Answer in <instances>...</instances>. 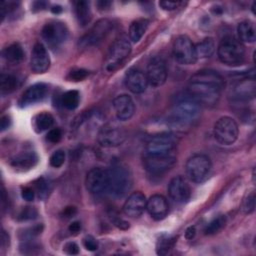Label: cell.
<instances>
[{
	"label": "cell",
	"instance_id": "41",
	"mask_svg": "<svg viewBox=\"0 0 256 256\" xmlns=\"http://www.w3.org/2000/svg\"><path fill=\"white\" fill-rule=\"evenodd\" d=\"M40 246L37 243L33 242V240H25L20 245V250L24 254H34L36 253L35 250H38Z\"/></svg>",
	"mask_w": 256,
	"mask_h": 256
},
{
	"label": "cell",
	"instance_id": "28",
	"mask_svg": "<svg viewBox=\"0 0 256 256\" xmlns=\"http://www.w3.org/2000/svg\"><path fill=\"white\" fill-rule=\"evenodd\" d=\"M149 26V20L145 18H140L133 21L129 27V38L132 42L137 43L142 36L145 34Z\"/></svg>",
	"mask_w": 256,
	"mask_h": 256
},
{
	"label": "cell",
	"instance_id": "46",
	"mask_svg": "<svg viewBox=\"0 0 256 256\" xmlns=\"http://www.w3.org/2000/svg\"><path fill=\"white\" fill-rule=\"evenodd\" d=\"M35 191L32 187H24L21 191V196L26 201H33L35 198Z\"/></svg>",
	"mask_w": 256,
	"mask_h": 256
},
{
	"label": "cell",
	"instance_id": "39",
	"mask_svg": "<svg viewBox=\"0 0 256 256\" xmlns=\"http://www.w3.org/2000/svg\"><path fill=\"white\" fill-rule=\"evenodd\" d=\"M50 165L54 168L61 167L65 162V152L61 149L56 150L50 157Z\"/></svg>",
	"mask_w": 256,
	"mask_h": 256
},
{
	"label": "cell",
	"instance_id": "30",
	"mask_svg": "<svg viewBox=\"0 0 256 256\" xmlns=\"http://www.w3.org/2000/svg\"><path fill=\"white\" fill-rule=\"evenodd\" d=\"M195 51L197 58L211 57L215 51V42L212 38H204L202 41L195 45Z\"/></svg>",
	"mask_w": 256,
	"mask_h": 256
},
{
	"label": "cell",
	"instance_id": "45",
	"mask_svg": "<svg viewBox=\"0 0 256 256\" xmlns=\"http://www.w3.org/2000/svg\"><path fill=\"white\" fill-rule=\"evenodd\" d=\"M181 5V2L179 1H160L159 6L164 10H174L178 8Z\"/></svg>",
	"mask_w": 256,
	"mask_h": 256
},
{
	"label": "cell",
	"instance_id": "12",
	"mask_svg": "<svg viewBox=\"0 0 256 256\" xmlns=\"http://www.w3.org/2000/svg\"><path fill=\"white\" fill-rule=\"evenodd\" d=\"M126 139L124 129L116 122H108L104 124L97 135L99 144L103 147L111 148L121 145Z\"/></svg>",
	"mask_w": 256,
	"mask_h": 256
},
{
	"label": "cell",
	"instance_id": "11",
	"mask_svg": "<svg viewBox=\"0 0 256 256\" xmlns=\"http://www.w3.org/2000/svg\"><path fill=\"white\" fill-rule=\"evenodd\" d=\"M131 52V44L125 38L115 40L110 46L105 61V69L109 72L114 71L129 56Z\"/></svg>",
	"mask_w": 256,
	"mask_h": 256
},
{
	"label": "cell",
	"instance_id": "9",
	"mask_svg": "<svg viewBox=\"0 0 256 256\" xmlns=\"http://www.w3.org/2000/svg\"><path fill=\"white\" fill-rule=\"evenodd\" d=\"M41 36L49 47L58 48L67 40L68 29L65 23L58 20H51L43 26Z\"/></svg>",
	"mask_w": 256,
	"mask_h": 256
},
{
	"label": "cell",
	"instance_id": "48",
	"mask_svg": "<svg viewBox=\"0 0 256 256\" xmlns=\"http://www.w3.org/2000/svg\"><path fill=\"white\" fill-rule=\"evenodd\" d=\"M113 223H114V225H115V226H117L118 228L123 229V230H125V229H128V228H129V223H128L127 221H125V220L121 219V218H115V219H114V221H113Z\"/></svg>",
	"mask_w": 256,
	"mask_h": 256
},
{
	"label": "cell",
	"instance_id": "7",
	"mask_svg": "<svg viewBox=\"0 0 256 256\" xmlns=\"http://www.w3.org/2000/svg\"><path fill=\"white\" fill-rule=\"evenodd\" d=\"M214 137L222 145L233 144L239 135V128L237 122L229 117L223 116L219 118L214 125Z\"/></svg>",
	"mask_w": 256,
	"mask_h": 256
},
{
	"label": "cell",
	"instance_id": "18",
	"mask_svg": "<svg viewBox=\"0 0 256 256\" xmlns=\"http://www.w3.org/2000/svg\"><path fill=\"white\" fill-rule=\"evenodd\" d=\"M168 193L174 202L182 204L189 200L191 191L186 180L182 176H176L169 183Z\"/></svg>",
	"mask_w": 256,
	"mask_h": 256
},
{
	"label": "cell",
	"instance_id": "2",
	"mask_svg": "<svg viewBox=\"0 0 256 256\" xmlns=\"http://www.w3.org/2000/svg\"><path fill=\"white\" fill-rule=\"evenodd\" d=\"M200 115L201 105L188 93L178 96L172 105L171 118L175 124H192L199 119Z\"/></svg>",
	"mask_w": 256,
	"mask_h": 256
},
{
	"label": "cell",
	"instance_id": "13",
	"mask_svg": "<svg viewBox=\"0 0 256 256\" xmlns=\"http://www.w3.org/2000/svg\"><path fill=\"white\" fill-rule=\"evenodd\" d=\"M177 159L172 153L168 154H145L143 166L151 174H162L169 171L175 165Z\"/></svg>",
	"mask_w": 256,
	"mask_h": 256
},
{
	"label": "cell",
	"instance_id": "53",
	"mask_svg": "<svg viewBox=\"0 0 256 256\" xmlns=\"http://www.w3.org/2000/svg\"><path fill=\"white\" fill-rule=\"evenodd\" d=\"M9 244V235H7V233L2 230L1 232V246L2 248H5L6 246H8Z\"/></svg>",
	"mask_w": 256,
	"mask_h": 256
},
{
	"label": "cell",
	"instance_id": "55",
	"mask_svg": "<svg viewBox=\"0 0 256 256\" xmlns=\"http://www.w3.org/2000/svg\"><path fill=\"white\" fill-rule=\"evenodd\" d=\"M62 7L61 6H59V5H56V6H53L52 8H51V11H52V13H54V14H59V13H61L62 12Z\"/></svg>",
	"mask_w": 256,
	"mask_h": 256
},
{
	"label": "cell",
	"instance_id": "34",
	"mask_svg": "<svg viewBox=\"0 0 256 256\" xmlns=\"http://www.w3.org/2000/svg\"><path fill=\"white\" fill-rule=\"evenodd\" d=\"M226 224V217L225 215H219L215 217L213 220H211L205 227L204 233L206 235H213L218 233L223 229V227Z\"/></svg>",
	"mask_w": 256,
	"mask_h": 256
},
{
	"label": "cell",
	"instance_id": "42",
	"mask_svg": "<svg viewBox=\"0 0 256 256\" xmlns=\"http://www.w3.org/2000/svg\"><path fill=\"white\" fill-rule=\"evenodd\" d=\"M62 138V131L59 128H52L48 131L46 139L51 143H58Z\"/></svg>",
	"mask_w": 256,
	"mask_h": 256
},
{
	"label": "cell",
	"instance_id": "5",
	"mask_svg": "<svg viewBox=\"0 0 256 256\" xmlns=\"http://www.w3.org/2000/svg\"><path fill=\"white\" fill-rule=\"evenodd\" d=\"M179 142L177 135L171 132H161L149 138L145 147V154H168L176 148Z\"/></svg>",
	"mask_w": 256,
	"mask_h": 256
},
{
	"label": "cell",
	"instance_id": "49",
	"mask_svg": "<svg viewBox=\"0 0 256 256\" xmlns=\"http://www.w3.org/2000/svg\"><path fill=\"white\" fill-rule=\"evenodd\" d=\"M75 214H76V208L70 206V207H66V208L63 210L62 216H63L64 218H71V217H73Z\"/></svg>",
	"mask_w": 256,
	"mask_h": 256
},
{
	"label": "cell",
	"instance_id": "37",
	"mask_svg": "<svg viewBox=\"0 0 256 256\" xmlns=\"http://www.w3.org/2000/svg\"><path fill=\"white\" fill-rule=\"evenodd\" d=\"M37 216H38V212L34 207L26 206L19 211L17 219L20 221H28V220L35 219Z\"/></svg>",
	"mask_w": 256,
	"mask_h": 256
},
{
	"label": "cell",
	"instance_id": "20",
	"mask_svg": "<svg viewBox=\"0 0 256 256\" xmlns=\"http://www.w3.org/2000/svg\"><path fill=\"white\" fill-rule=\"evenodd\" d=\"M48 86L44 83H36L27 88L22 96L20 97L18 104L21 107H26L29 105H33L35 103L41 102L43 99H45L47 93H48Z\"/></svg>",
	"mask_w": 256,
	"mask_h": 256
},
{
	"label": "cell",
	"instance_id": "50",
	"mask_svg": "<svg viewBox=\"0 0 256 256\" xmlns=\"http://www.w3.org/2000/svg\"><path fill=\"white\" fill-rule=\"evenodd\" d=\"M11 125V120L8 116H3L1 118V121H0V127H1V131H5L6 129H8Z\"/></svg>",
	"mask_w": 256,
	"mask_h": 256
},
{
	"label": "cell",
	"instance_id": "36",
	"mask_svg": "<svg viewBox=\"0 0 256 256\" xmlns=\"http://www.w3.org/2000/svg\"><path fill=\"white\" fill-rule=\"evenodd\" d=\"M42 231H43V225L42 224H36L34 226H30L28 228L23 229L22 232L19 233V238L22 241L33 240L36 236L41 234Z\"/></svg>",
	"mask_w": 256,
	"mask_h": 256
},
{
	"label": "cell",
	"instance_id": "14",
	"mask_svg": "<svg viewBox=\"0 0 256 256\" xmlns=\"http://www.w3.org/2000/svg\"><path fill=\"white\" fill-rule=\"evenodd\" d=\"M256 93L254 76H247L235 81L229 89V97L233 101L243 102L253 99Z\"/></svg>",
	"mask_w": 256,
	"mask_h": 256
},
{
	"label": "cell",
	"instance_id": "21",
	"mask_svg": "<svg viewBox=\"0 0 256 256\" xmlns=\"http://www.w3.org/2000/svg\"><path fill=\"white\" fill-rule=\"evenodd\" d=\"M125 85L134 94L143 93L148 85L146 74L136 68L129 69L125 75Z\"/></svg>",
	"mask_w": 256,
	"mask_h": 256
},
{
	"label": "cell",
	"instance_id": "1",
	"mask_svg": "<svg viewBox=\"0 0 256 256\" xmlns=\"http://www.w3.org/2000/svg\"><path fill=\"white\" fill-rule=\"evenodd\" d=\"M224 85V79L217 71L203 69L190 77L187 93L200 105L213 107L219 102Z\"/></svg>",
	"mask_w": 256,
	"mask_h": 256
},
{
	"label": "cell",
	"instance_id": "10",
	"mask_svg": "<svg viewBox=\"0 0 256 256\" xmlns=\"http://www.w3.org/2000/svg\"><path fill=\"white\" fill-rule=\"evenodd\" d=\"M113 29V22L109 19L98 20L91 29L79 39V47L86 49L100 43Z\"/></svg>",
	"mask_w": 256,
	"mask_h": 256
},
{
	"label": "cell",
	"instance_id": "40",
	"mask_svg": "<svg viewBox=\"0 0 256 256\" xmlns=\"http://www.w3.org/2000/svg\"><path fill=\"white\" fill-rule=\"evenodd\" d=\"M242 209L245 214H250L254 211V209H255V193L254 192H251L246 197V199L243 202Z\"/></svg>",
	"mask_w": 256,
	"mask_h": 256
},
{
	"label": "cell",
	"instance_id": "44",
	"mask_svg": "<svg viewBox=\"0 0 256 256\" xmlns=\"http://www.w3.org/2000/svg\"><path fill=\"white\" fill-rule=\"evenodd\" d=\"M63 251L68 255H77L79 253V246L75 242L69 241L64 244Z\"/></svg>",
	"mask_w": 256,
	"mask_h": 256
},
{
	"label": "cell",
	"instance_id": "52",
	"mask_svg": "<svg viewBox=\"0 0 256 256\" xmlns=\"http://www.w3.org/2000/svg\"><path fill=\"white\" fill-rule=\"evenodd\" d=\"M96 5H97L98 9H100V10H107L112 5V2L111 1H98L96 3Z\"/></svg>",
	"mask_w": 256,
	"mask_h": 256
},
{
	"label": "cell",
	"instance_id": "38",
	"mask_svg": "<svg viewBox=\"0 0 256 256\" xmlns=\"http://www.w3.org/2000/svg\"><path fill=\"white\" fill-rule=\"evenodd\" d=\"M89 76V71L86 69H82V68H76L73 69L69 72L67 79L70 81H74V82H78V81H83L84 79H86Z\"/></svg>",
	"mask_w": 256,
	"mask_h": 256
},
{
	"label": "cell",
	"instance_id": "6",
	"mask_svg": "<svg viewBox=\"0 0 256 256\" xmlns=\"http://www.w3.org/2000/svg\"><path fill=\"white\" fill-rule=\"evenodd\" d=\"M211 168V160L204 154H194L186 162V174L195 183L203 182L210 174Z\"/></svg>",
	"mask_w": 256,
	"mask_h": 256
},
{
	"label": "cell",
	"instance_id": "35",
	"mask_svg": "<svg viewBox=\"0 0 256 256\" xmlns=\"http://www.w3.org/2000/svg\"><path fill=\"white\" fill-rule=\"evenodd\" d=\"M32 188L35 191V194L40 199H45L49 195V192H50V184L43 177L38 178L37 180H35L33 182Z\"/></svg>",
	"mask_w": 256,
	"mask_h": 256
},
{
	"label": "cell",
	"instance_id": "43",
	"mask_svg": "<svg viewBox=\"0 0 256 256\" xmlns=\"http://www.w3.org/2000/svg\"><path fill=\"white\" fill-rule=\"evenodd\" d=\"M83 246L88 251H95L98 249V241L91 235H87L83 238Z\"/></svg>",
	"mask_w": 256,
	"mask_h": 256
},
{
	"label": "cell",
	"instance_id": "23",
	"mask_svg": "<svg viewBox=\"0 0 256 256\" xmlns=\"http://www.w3.org/2000/svg\"><path fill=\"white\" fill-rule=\"evenodd\" d=\"M116 116L121 121L129 120L135 112V105L132 98L127 94L118 95L113 101Z\"/></svg>",
	"mask_w": 256,
	"mask_h": 256
},
{
	"label": "cell",
	"instance_id": "31",
	"mask_svg": "<svg viewBox=\"0 0 256 256\" xmlns=\"http://www.w3.org/2000/svg\"><path fill=\"white\" fill-rule=\"evenodd\" d=\"M175 243H176V237L167 235V234L161 235L158 238L156 243V253L161 256L169 254L172 248L174 247Z\"/></svg>",
	"mask_w": 256,
	"mask_h": 256
},
{
	"label": "cell",
	"instance_id": "19",
	"mask_svg": "<svg viewBox=\"0 0 256 256\" xmlns=\"http://www.w3.org/2000/svg\"><path fill=\"white\" fill-rule=\"evenodd\" d=\"M146 203L147 199L142 192H134L130 194L124 202L123 212L125 215L132 218L139 217L146 209Z\"/></svg>",
	"mask_w": 256,
	"mask_h": 256
},
{
	"label": "cell",
	"instance_id": "47",
	"mask_svg": "<svg viewBox=\"0 0 256 256\" xmlns=\"http://www.w3.org/2000/svg\"><path fill=\"white\" fill-rule=\"evenodd\" d=\"M68 230H69V232H70L71 234H73V235L77 234V233L80 232V230H81V223H80L79 221H74V222H72V223L69 225Z\"/></svg>",
	"mask_w": 256,
	"mask_h": 256
},
{
	"label": "cell",
	"instance_id": "33",
	"mask_svg": "<svg viewBox=\"0 0 256 256\" xmlns=\"http://www.w3.org/2000/svg\"><path fill=\"white\" fill-rule=\"evenodd\" d=\"M80 101V94L77 90H69L61 96V104L68 110H74L78 107Z\"/></svg>",
	"mask_w": 256,
	"mask_h": 256
},
{
	"label": "cell",
	"instance_id": "26",
	"mask_svg": "<svg viewBox=\"0 0 256 256\" xmlns=\"http://www.w3.org/2000/svg\"><path fill=\"white\" fill-rule=\"evenodd\" d=\"M2 56L8 63L16 65L24 60L25 53L20 44L13 43L2 51Z\"/></svg>",
	"mask_w": 256,
	"mask_h": 256
},
{
	"label": "cell",
	"instance_id": "3",
	"mask_svg": "<svg viewBox=\"0 0 256 256\" xmlns=\"http://www.w3.org/2000/svg\"><path fill=\"white\" fill-rule=\"evenodd\" d=\"M108 171V188L109 193L114 198L125 196L132 188L133 180L129 169L121 164H114Z\"/></svg>",
	"mask_w": 256,
	"mask_h": 256
},
{
	"label": "cell",
	"instance_id": "15",
	"mask_svg": "<svg viewBox=\"0 0 256 256\" xmlns=\"http://www.w3.org/2000/svg\"><path fill=\"white\" fill-rule=\"evenodd\" d=\"M87 190L93 195H102L107 193L108 171L102 167H95L88 171L85 178Z\"/></svg>",
	"mask_w": 256,
	"mask_h": 256
},
{
	"label": "cell",
	"instance_id": "16",
	"mask_svg": "<svg viewBox=\"0 0 256 256\" xmlns=\"http://www.w3.org/2000/svg\"><path fill=\"white\" fill-rule=\"evenodd\" d=\"M145 74L148 84L153 87L162 86L167 79V67L164 59L160 56L152 57L147 64Z\"/></svg>",
	"mask_w": 256,
	"mask_h": 256
},
{
	"label": "cell",
	"instance_id": "29",
	"mask_svg": "<svg viewBox=\"0 0 256 256\" xmlns=\"http://www.w3.org/2000/svg\"><path fill=\"white\" fill-rule=\"evenodd\" d=\"M54 124L53 116L48 112H41L33 119V127L36 132H43L50 129Z\"/></svg>",
	"mask_w": 256,
	"mask_h": 256
},
{
	"label": "cell",
	"instance_id": "27",
	"mask_svg": "<svg viewBox=\"0 0 256 256\" xmlns=\"http://www.w3.org/2000/svg\"><path fill=\"white\" fill-rule=\"evenodd\" d=\"M75 15L80 26H87L92 19V12L90 3L88 1L80 0L75 3Z\"/></svg>",
	"mask_w": 256,
	"mask_h": 256
},
{
	"label": "cell",
	"instance_id": "4",
	"mask_svg": "<svg viewBox=\"0 0 256 256\" xmlns=\"http://www.w3.org/2000/svg\"><path fill=\"white\" fill-rule=\"evenodd\" d=\"M219 60L229 66H237L245 60V48L242 42L233 36L224 37L217 48Z\"/></svg>",
	"mask_w": 256,
	"mask_h": 256
},
{
	"label": "cell",
	"instance_id": "25",
	"mask_svg": "<svg viewBox=\"0 0 256 256\" xmlns=\"http://www.w3.org/2000/svg\"><path fill=\"white\" fill-rule=\"evenodd\" d=\"M237 33L240 42L253 43L256 40L255 25L250 20L242 21L237 26Z\"/></svg>",
	"mask_w": 256,
	"mask_h": 256
},
{
	"label": "cell",
	"instance_id": "24",
	"mask_svg": "<svg viewBox=\"0 0 256 256\" xmlns=\"http://www.w3.org/2000/svg\"><path fill=\"white\" fill-rule=\"evenodd\" d=\"M38 162V156L33 151H24L14 156L10 165L18 171H27L36 166Z\"/></svg>",
	"mask_w": 256,
	"mask_h": 256
},
{
	"label": "cell",
	"instance_id": "22",
	"mask_svg": "<svg viewBox=\"0 0 256 256\" xmlns=\"http://www.w3.org/2000/svg\"><path fill=\"white\" fill-rule=\"evenodd\" d=\"M146 210L154 220H162L168 214L169 205L164 196L155 194L147 200Z\"/></svg>",
	"mask_w": 256,
	"mask_h": 256
},
{
	"label": "cell",
	"instance_id": "54",
	"mask_svg": "<svg viewBox=\"0 0 256 256\" xmlns=\"http://www.w3.org/2000/svg\"><path fill=\"white\" fill-rule=\"evenodd\" d=\"M46 5H47V3L44 2V1H37V2H34V3H33L32 7H33V9L42 10V9H44V8L46 7Z\"/></svg>",
	"mask_w": 256,
	"mask_h": 256
},
{
	"label": "cell",
	"instance_id": "17",
	"mask_svg": "<svg viewBox=\"0 0 256 256\" xmlns=\"http://www.w3.org/2000/svg\"><path fill=\"white\" fill-rule=\"evenodd\" d=\"M50 67V57L45 46L37 42L33 46L30 60V68L36 74L45 73Z\"/></svg>",
	"mask_w": 256,
	"mask_h": 256
},
{
	"label": "cell",
	"instance_id": "32",
	"mask_svg": "<svg viewBox=\"0 0 256 256\" xmlns=\"http://www.w3.org/2000/svg\"><path fill=\"white\" fill-rule=\"evenodd\" d=\"M18 86V79L12 74L2 73L0 75V91L2 95L13 92Z\"/></svg>",
	"mask_w": 256,
	"mask_h": 256
},
{
	"label": "cell",
	"instance_id": "51",
	"mask_svg": "<svg viewBox=\"0 0 256 256\" xmlns=\"http://www.w3.org/2000/svg\"><path fill=\"white\" fill-rule=\"evenodd\" d=\"M196 235V228L195 226H189L185 231V238L188 240H191Z\"/></svg>",
	"mask_w": 256,
	"mask_h": 256
},
{
	"label": "cell",
	"instance_id": "8",
	"mask_svg": "<svg viewBox=\"0 0 256 256\" xmlns=\"http://www.w3.org/2000/svg\"><path fill=\"white\" fill-rule=\"evenodd\" d=\"M173 56L182 65L194 64L197 60L195 44L186 35H179L173 42Z\"/></svg>",
	"mask_w": 256,
	"mask_h": 256
}]
</instances>
